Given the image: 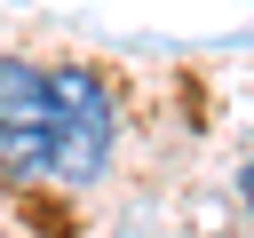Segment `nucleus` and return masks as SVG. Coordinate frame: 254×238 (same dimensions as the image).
<instances>
[{"label":"nucleus","instance_id":"obj_1","mask_svg":"<svg viewBox=\"0 0 254 238\" xmlns=\"http://www.w3.org/2000/svg\"><path fill=\"white\" fill-rule=\"evenodd\" d=\"M48 95H56V175L64 182H95L103 159H111V135H119L111 79L87 71V63H56L48 71Z\"/></svg>","mask_w":254,"mask_h":238},{"label":"nucleus","instance_id":"obj_2","mask_svg":"<svg viewBox=\"0 0 254 238\" xmlns=\"http://www.w3.org/2000/svg\"><path fill=\"white\" fill-rule=\"evenodd\" d=\"M0 175L8 182L56 175V95L48 71L24 56H0Z\"/></svg>","mask_w":254,"mask_h":238},{"label":"nucleus","instance_id":"obj_3","mask_svg":"<svg viewBox=\"0 0 254 238\" xmlns=\"http://www.w3.org/2000/svg\"><path fill=\"white\" fill-rule=\"evenodd\" d=\"M238 206H246V214H254V159H246V167H238Z\"/></svg>","mask_w":254,"mask_h":238}]
</instances>
